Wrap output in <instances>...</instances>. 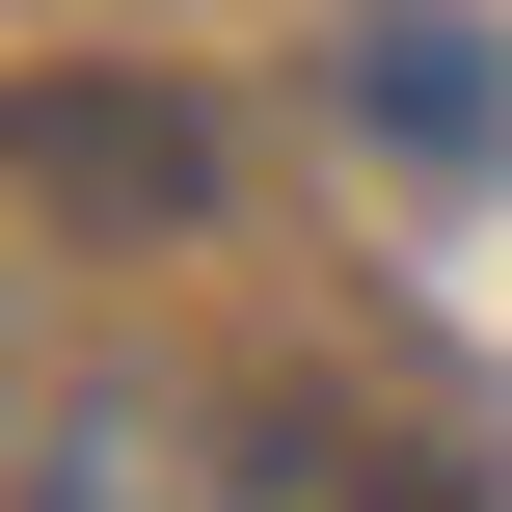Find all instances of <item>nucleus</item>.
<instances>
[{"instance_id": "1", "label": "nucleus", "mask_w": 512, "mask_h": 512, "mask_svg": "<svg viewBox=\"0 0 512 512\" xmlns=\"http://www.w3.org/2000/svg\"><path fill=\"white\" fill-rule=\"evenodd\" d=\"M351 81H378V135H432V162H486V27H459V0H378V27H351Z\"/></svg>"}]
</instances>
